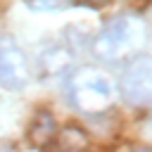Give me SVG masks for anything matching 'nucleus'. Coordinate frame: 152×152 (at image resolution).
<instances>
[{
  "label": "nucleus",
  "mask_w": 152,
  "mask_h": 152,
  "mask_svg": "<svg viewBox=\"0 0 152 152\" xmlns=\"http://www.w3.org/2000/svg\"><path fill=\"white\" fill-rule=\"evenodd\" d=\"M26 5L36 12H55L69 5V0H26Z\"/></svg>",
  "instance_id": "423d86ee"
},
{
  "label": "nucleus",
  "mask_w": 152,
  "mask_h": 152,
  "mask_svg": "<svg viewBox=\"0 0 152 152\" xmlns=\"http://www.w3.org/2000/svg\"><path fill=\"white\" fill-rule=\"evenodd\" d=\"M145 43V24L133 14L107 21L93 38V55L102 62H121L135 55Z\"/></svg>",
  "instance_id": "f257e3e1"
},
{
  "label": "nucleus",
  "mask_w": 152,
  "mask_h": 152,
  "mask_svg": "<svg viewBox=\"0 0 152 152\" xmlns=\"http://www.w3.org/2000/svg\"><path fill=\"white\" fill-rule=\"evenodd\" d=\"M40 62L48 66V71H62L69 64V52L62 50V48H52L40 57Z\"/></svg>",
  "instance_id": "39448f33"
},
{
  "label": "nucleus",
  "mask_w": 152,
  "mask_h": 152,
  "mask_svg": "<svg viewBox=\"0 0 152 152\" xmlns=\"http://www.w3.org/2000/svg\"><path fill=\"white\" fill-rule=\"evenodd\" d=\"M121 95L135 107H152V57L133 59L121 76Z\"/></svg>",
  "instance_id": "20e7f679"
},
{
  "label": "nucleus",
  "mask_w": 152,
  "mask_h": 152,
  "mask_svg": "<svg viewBox=\"0 0 152 152\" xmlns=\"http://www.w3.org/2000/svg\"><path fill=\"white\" fill-rule=\"evenodd\" d=\"M66 93L71 104L83 114H100L114 104V83L104 71L95 66L76 69L69 76Z\"/></svg>",
  "instance_id": "f03ea898"
},
{
  "label": "nucleus",
  "mask_w": 152,
  "mask_h": 152,
  "mask_svg": "<svg viewBox=\"0 0 152 152\" xmlns=\"http://www.w3.org/2000/svg\"><path fill=\"white\" fill-rule=\"evenodd\" d=\"M31 81V64L26 52L17 45L14 38H0V88L24 90Z\"/></svg>",
  "instance_id": "7ed1b4c3"
}]
</instances>
